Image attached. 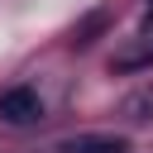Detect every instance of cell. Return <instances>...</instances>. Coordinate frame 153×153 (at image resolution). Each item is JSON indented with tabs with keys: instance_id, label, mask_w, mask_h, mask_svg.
I'll use <instances>...</instances> for the list:
<instances>
[{
	"instance_id": "6da1fadb",
	"label": "cell",
	"mask_w": 153,
	"mask_h": 153,
	"mask_svg": "<svg viewBox=\"0 0 153 153\" xmlns=\"http://www.w3.org/2000/svg\"><path fill=\"white\" fill-rule=\"evenodd\" d=\"M0 115H5L10 124H33V120H43V100H38V91L14 86V91L0 96Z\"/></svg>"
},
{
	"instance_id": "7a4b0ae2",
	"label": "cell",
	"mask_w": 153,
	"mask_h": 153,
	"mask_svg": "<svg viewBox=\"0 0 153 153\" xmlns=\"http://www.w3.org/2000/svg\"><path fill=\"white\" fill-rule=\"evenodd\" d=\"M62 153H129V143L115 134H76L62 143Z\"/></svg>"
},
{
	"instance_id": "3957f363",
	"label": "cell",
	"mask_w": 153,
	"mask_h": 153,
	"mask_svg": "<svg viewBox=\"0 0 153 153\" xmlns=\"http://www.w3.org/2000/svg\"><path fill=\"white\" fill-rule=\"evenodd\" d=\"M134 67H153V48H143V53H129V57H120V72H134Z\"/></svg>"
},
{
	"instance_id": "277c9868",
	"label": "cell",
	"mask_w": 153,
	"mask_h": 153,
	"mask_svg": "<svg viewBox=\"0 0 153 153\" xmlns=\"http://www.w3.org/2000/svg\"><path fill=\"white\" fill-rule=\"evenodd\" d=\"M148 5H153V0H148Z\"/></svg>"
}]
</instances>
